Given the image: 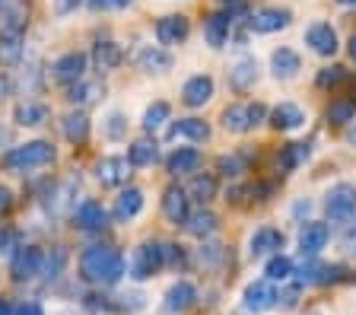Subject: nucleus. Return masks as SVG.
<instances>
[{
    "label": "nucleus",
    "mask_w": 356,
    "mask_h": 315,
    "mask_svg": "<svg viewBox=\"0 0 356 315\" xmlns=\"http://www.w3.org/2000/svg\"><path fill=\"white\" fill-rule=\"evenodd\" d=\"M159 159V150H156V140H134L127 147V163L131 165H153Z\"/></svg>",
    "instance_id": "nucleus-34"
},
{
    "label": "nucleus",
    "mask_w": 356,
    "mask_h": 315,
    "mask_svg": "<svg viewBox=\"0 0 356 315\" xmlns=\"http://www.w3.org/2000/svg\"><path fill=\"white\" fill-rule=\"evenodd\" d=\"M10 207H13V191L0 185V217H3V213H7Z\"/></svg>",
    "instance_id": "nucleus-49"
},
{
    "label": "nucleus",
    "mask_w": 356,
    "mask_h": 315,
    "mask_svg": "<svg viewBox=\"0 0 356 315\" xmlns=\"http://www.w3.org/2000/svg\"><path fill=\"white\" fill-rule=\"evenodd\" d=\"M258 83V60L254 58H238L229 67V86L238 92H248Z\"/></svg>",
    "instance_id": "nucleus-23"
},
{
    "label": "nucleus",
    "mask_w": 356,
    "mask_h": 315,
    "mask_svg": "<svg viewBox=\"0 0 356 315\" xmlns=\"http://www.w3.org/2000/svg\"><path fill=\"white\" fill-rule=\"evenodd\" d=\"M105 134L111 137V140H121V137L127 134V118L121 112H111L108 118H105Z\"/></svg>",
    "instance_id": "nucleus-43"
},
{
    "label": "nucleus",
    "mask_w": 356,
    "mask_h": 315,
    "mask_svg": "<svg viewBox=\"0 0 356 315\" xmlns=\"http://www.w3.org/2000/svg\"><path fill=\"white\" fill-rule=\"evenodd\" d=\"M325 210H327V217L331 220L350 223V217H353V210H356V185H350V181H337V185L325 195Z\"/></svg>",
    "instance_id": "nucleus-5"
},
{
    "label": "nucleus",
    "mask_w": 356,
    "mask_h": 315,
    "mask_svg": "<svg viewBox=\"0 0 356 315\" xmlns=\"http://www.w3.org/2000/svg\"><path fill=\"white\" fill-rule=\"evenodd\" d=\"M191 32V23H188V16L181 13H172V16H163L159 23H156V38H159V45H181Z\"/></svg>",
    "instance_id": "nucleus-9"
},
{
    "label": "nucleus",
    "mask_w": 356,
    "mask_h": 315,
    "mask_svg": "<svg viewBox=\"0 0 356 315\" xmlns=\"http://www.w3.org/2000/svg\"><path fill=\"white\" fill-rule=\"evenodd\" d=\"M134 60H137V67L147 70V74H163V70L172 67V54L159 45H140L137 54H134Z\"/></svg>",
    "instance_id": "nucleus-20"
},
{
    "label": "nucleus",
    "mask_w": 356,
    "mask_h": 315,
    "mask_svg": "<svg viewBox=\"0 0 356 315\" xmlns=\"http://www.w3.org/2000/svg\"><path fill=\"white\" fill-rule=\"evenodd\" d=\"M194 302H197V290H194V284H188V280H178V284H172L169 293H165L163 309L169 315H178V312H188Z\"/></svg>",
    "instance_id": "nucleus-17"
},
{
    "label": "nucleus",
    "mask_w": 356,
    "mask_h": 315,
    "mask_svg": "<svg viewBox=\"0 0 356 315\" xmlns=\"http://www.w3.org/2000/svg\"><path fill=\"white\" fill-rule=\"evenodd\" d=\"M229 26H232V13H213L204 23V38L210 48H222L229 38Z\"/></svg>",
    "instance_id": "nucleus-29"
},
{
    "label": "nucleus",
    "mask_w": 356,
    "mask_h": 315,
    "mask_svg": "<svg viewBox=\"0 0 356 315\" xmlns=\"http://www.w3.org/2000/svg\"><path fill=\"white\" fill-rule=\"evenodd\" d=\"M293 270H296V264L289 261L286 255H270V261H267V268H264V274H267V280L274 284V280H289L293 277Z\"/></svg>",
    "instance_id": "nucleus-37"
},
{
    "label": "nucleus",
    "mask_w": 356,
    "mask_h": 315,
    "mask_svg": "<svg viewBox=\"0 0 356 315\" xmlns=\"http://www.w3.org/2000/svg\"><path fill=\"white\" fill-rule=\"evenodd\" d=\"M267 118V108L261 102H248V105H229L226 112H222V128L232 131V134H245V131H252L254 124Z\"/></svg>",
    "instance_id": "nucleus-4"
},
{
    "label": "nucleus",
    "mask_w": 356,
    "mask_h": 315,
    "mask_svg": "<svg viewBox=\"0 0 356 315\" xmlns=\"http://www.w3.org/2000/svg\"><path fill=\"white\" fill-rule=\"evenodd\" d=\"M124 255L111 245H89L80 255V277L92 286H111L124 277Z\"/></svg>",
    "instance_id": "nucleus-1"
},
{
    "label": "nucleus",
    "mask_w": 356,
    "mask_h": 315,
    "mask_svg": "<svg viewBox=\"0 0 356 315\" xmlns=\"http://www.w3.org/2000/svg\"><path fill=\"white\" fill-rule=\"evenodd\" d=\"M92 10H124L131 7V0H89Z\"/></svg>",
    "instance_id": "nucleus-46"
},
{
    "label": "nucleus",
    "mask_w": 356,
    "mask_h": 315,
    "mask_svg": "<svg viewBox=\"0 0 356 315\" xmlns=\"http://www.w3.org/2000/svg\"><path fill=\"white\" fill-rule=\"evenodd\" d=\"M105 96V83L102 80H80L67 90V102L70 105H92Z\"/></svg>",
    "instance_id": "nucleus-28"
},
{
    "label": "nucleus",
    "mask_w": 356,
    "mask_h": 315,
    "mask_svg": "<svg viewBox=\"0 0 356 315\" xmlns=\"http://www.w3.org/2000/svg\"><path fill=\"white\" fill-rule=\"evenodd\" d=\"M0 315H10V309H7V302H0Z\"/></svg>",
    "instance_id": "nucleus-57"
},
{
    "label": "nucleus",
    "mask_w": 356,
    "mask_h": 315,
    "mask_svg": "<svg viewBox=\"0 0 356 315\" xmlns=\"http://www.w3.org/2000/svg\"><path fill=\"white\" fill-rule=\"evenodd\" d=\"M22 58V38H0V64H16Z\"/></svg>",
    "instance_id": "nucleus-41"
},
{
    "label": "nucleus",
    "mask_w": 356,
    "mask_h": 315,
    "mask_svg": "<svg viewBox=\"0 0 356 315\" xmlns=\"http://www.w3.org/2000/svg\"><path fill=\"white\" fill-rule=\"evenodd\" d=\"M356 118V102H350V99H341V102H331V108H327V121L331 124H347V121Z\"/></svg>",
    "instance_id": "nucleus-40"
},
{
    "label": "nucleus",
    "mask_w": 356,
    "mask_h": 315,
    "mask_svg": "<svg viewBox=\"0 0 356 315\" xmlns=\"http://www.w3.org/2000/svg\"><path fill=\"white\" fill-rule=\"evenodd\" d=\"M64 137L70 143H76V147H83V143L89 140V118L83 112H70L64 118Z\"/></svg>",
    "instance_id": "nucleus-33"
},
{
    "label": "nucleus",
    "mask_w": 356,
    "mask_h": 315,
    "mask_svg": "<svg viewBox=\"0 0 356 315\" xmlns=\"http://www.w3.org/2000/svg\"><path fill=\"white\" fill-rule=\"evenodd\" d=\"M270 67H274V74L280 76V80H289V76L299 74L302 60H299V54L293 51V48H277V51L270 54Z\"/></svg>",
    "instance_id": "nucleus-31"
},
{
    "label": "nucleus",
    "mask_w": 356,
    "mask_h": 315,
    "mask_svg": "<svg viewBox=\"0 0 356 315\" xmlns=\"http://www.w3.org/2000/svg\"><path fill=\"white\" fill-rule=\"evenodd\" d=\"M140 210H143V191L140 188H124L118 195V201H115V207H111V217L118 220V223H127V220H134Z\"/></svg>",
    "instance_id": "nucleus-22"
},
{
    "label": "nucleus",
    "mask_w": 356,
    "mask_h": 315,
    "mask_svg": "<svg viewBox=\"0 0 356 315\" xmlns=\"http://www.w3.org/2000/svg\"><path fill=\"white\" fill-rule=\"evenodd\" d=\"M188 195H191L194 201H200V204L213 201V197H216V179H213V175H194L191 188H188Z\"/></svg>",
    "instance_id": "nucleus-36"
},
{
    "label": "nucleus",
    "mask_w": 356,
    "mask_h": 315,
    "mask_svg": "<svg viewBox=\"0 0 356 315\" xmlns=\"http://www.w3.org/2000/svg\"><path fill=\"white\" fill-rule=\"evenodd\" d=\"M83 70H86V54L83 51H67L51 64V80L54 83H80Z\"/></svg>",
    "instance_id": "nucleus-8"
},
{
    "label": "nucleus",
    "mask_w": 356,
    "mask_h": 315,
    "mask_svg": "<svg viewBox=\"0 0 356 315\" xmlns=\"http://www.w3.org/2000/svg\"><path fill=\"white\" fill-rule=\"evenodd\" d=\"M0 140H10V131H3V128H0Z\"/></svg>",
    "instance_id": "nucleus-56"
},
{
    "label": "nucleus",
    "mask_w": 356,
    "mask_h": 315,
    "mask_svg": "<svg viewBox=\"0 0 356 315\" xmlns=\"http://www.w3.org/2000/svg\"><path fill=\"white\" fill-rule=\"evenodd\" d=\"M277 296L280 293L274 290V284L270 280H254V284H248L245 286V293H242V306H245V312H267V309H274L277 306Z\"/></svg>",
    "instance_id": "nucleus-6"
},
{
    "label": "nucleus",
    "mask_w": 356,
    "mask_h": 315,
    "mask_svg": "<svg viewBox=\"0 0 356 315\" xmlns=\"http://www.w3.org/2000/svg\"><path fill=\"white\" fill-rule=\"evenodd\" d=\"M270 124H274L277 131H296L305 124V112L296 102H280L274 112H270Z\"/></svg>",
    "instance_id": "nucleus-25"
},
{
    "label": "nucleus",
    "mask_w": 356,
    "mask_h": 315,
    "mask_svg": "<svg viewBox=\"0 0 356 315\" xmlns=\"http://www.w3.org/2000/svg\"><path fill=\"white\" fill-rule=\"evenodd\" d=\"M343 76H347V70H343V67H325L318 74V86H337Z\"/></svg>",
    "instance_id": "nucleus-45"
},
{
    "label": "nucleus",
    "mask_w": 356,
    "mask_h": 315,
    "mask_svg": "<svg viewBox=\"0 0 356 315\" xmlns=\"http://www.w3.org/2000/svg\"><path fill=\"white\" fill-rule=\"evenodd\" d=\"M283 233L280 229H274V226H261L258 233L252 236V242H248V255L252 258H267V255H280L283 248Z\"/></svg>",
    "instance_id": "nucleus-12"
},
{
    "label": "nucleus",
    "mask_w": 356,
    "mask_h": 315,
    "mask_svg": "<svg viewBox=\"0 0 356 315\" xmlns=\"http://www.w3.org/2000/svg\"><path fill=\"white\" fill-rule=\"evenodd\" d=\"M350 58H353V60H356V35H353V38H350Z\"/></svg>",
    "instance_id": "nucleus-53"
},
{
    "label": "nucleus",
    "mask_w": 356,
    "mask_h": 315,
    "mask_svg": "<svg viewBox=\"0 0 356 315\" xmlns=\"http://www.w3.org/2000/svg\"><path fill=\"white\" fill-rule=\"evenodd\" d=\"M289 26V10H277V7H267L258 10V13L248 19V29L258 32V35H270V32H280Z\"/></svg>",
    "instance_id": "nucleus-15"
},
{
    "label": "nucleus",
    "mask_w": 356,
    "mask_h": 315,
    "mask_svg": "<svg viewBox=\"0 0 356 315\" xmlns=\"http://www.w3.org/2000/svg\"><path fill=\"white\" fill-rule=\"evenodd\" d=\"M188 201H191V197H188L185 188H178V185L165 188V195H163V213H165V220H169V223H175V226L185 223L188 213H191V210H188Z\"/></svg>",
    "instance_id": "nucleus-19"
},
{
    "label": "nucleus",
    "mask_w": 356,
    "mask_h": 315,
    "mask_svg": "<svg viewBox=\"0 0 356 315\" xmlns=\"http://www.w3.org/2000/svg\"><path fill=\"white\" fill-rule=\"evenodd\" d=\"M213 99V76L207 74H194L191 80L181 86V102L191 105V108H200Z\"/></svg>",
    "instance_id": "nucleus-14"
},
{
    "label": "nucleus",
    "mask_w": 356,
    "mask_h": 315,
    "mask_svg": "<svg viewBox=\"0 0 356 315\" xmlns=\"http://www.w3.org/2000/svg\"><path fill=\"white\" fill-rule=\"evenodd\" d=\"M7 239H10V233H7V229H3V226H0V252L7 248Z\"/></svg>",
    "instance_id": "nucleus-51"
},
{
    "label": "nucleus",
    "mask_w": 356,
    "mask_h": 315,
    "mask_svg": "<svg viewBox=\"0 0 356 315\" xmlns=\"http://www.w3.org/2000/svg\"><path fill=\"white\" fill-rule=\"evenodd\" d=\"M64 261H67V252H64V248H54V255H44L42 274H44V277H58L60 270H64Z\"/></svg>",
    "instance_id": "nucleus-44"
},
{
    "label": "nucleus",
    "mask_w": 356,
    "mask_h": 315,
    "mask_svg": "<svg viewBox=\"0 0 356 315\" xmlns=\"http://www.w3.org/2000/svg\"><path fill=\"white\" fill-rule=\"evenodd\" d=\"M29 26V10L22 3H7L0 10V38H22Z\"/></svg>",
    "instance_id": "nucleus-11"
},
{
    "label": "nucleus",
    "mask_w": 356,
    "mask_h": 315,
    "mask_svg": "<svg viewBox=\"0 0 356 315\" xmlns=\"http://www.w3.org/2000/svg\"><path fill=\"white\" fill-rule=\"evenodd\" d=\"M341 7H356V0H337Z\"/></svg>",
    "instance_id": "nucleus-55"
},
{
    "label": "nucleus",
    "mask_w": 356,
    "mask_h": 315,
    "mask_svg": "<svg viewBox=\"0 0 356 315\" xmlns=\"http://www.w3.org/2000/svg\"><path fill=\"white\" fill-rule=\"evenodd\" d=\"M169 115H172L169 102H153L147 112H143V128H147V131H159L165 121H169Z\"/></svg>",
    "instance_id": "nucleus-39"
},
{
    "label": "nucleus",
    "mask_w": 356,
    "mask_h": 315,
    "mask_svg": "<svg viewBox=\"0 0 356 315\" xmlns=\"http://www.w3.org/2000/svg\"><path fill=\"white\" fill-rule=\"evenodd\" d=\"M127 175H131V163H127L124 156H102V159L96 163V179L102 181L105 188L124 185Z\"/></svg>",
    "instance_id": "nucleus-10"
},
{
    "label": "nucleus",
    "mask_w": 356,
    "mask_h": 315,
    "mask_svg": "<svg viewBox=\"0 0 356 315\" xmlns=\"http://www.w3.org/2000/svg\"><path fill=\"white\" fill-rule=\"evenodd\" d=\"M327 239H331V229H327L325 223H305L302 229H299V248H302V255L315 258L321 252V248L327 245Z\"/></svg>",
    "instance_id": "nucleus-21"
},
{
    "label": "nucleus",
    "mask_w": 356,
    "mask_h": 315,
    "mask_svg": "<svg viewBox=\"0 0 356 315\" xmlns=\"http://www.w3.org/2000/svg\"><path fill=\"white\" fill-rule=\"evenodd\" d=\"M10 315H44V309L38 306V302H19Z\"/></svg>",
    "instance_id": "nucleus-48"
},
{
    "label": "nucleus",
    "mask_w": 356,
    "mask_h": 315,
    "mask_svg": "<svg viewBox=\"0 0 356 315\" xmlns=\"http://www.w3.org/2000/svg\"><path fill=\"white\" fill-rule=\"evenodd\" d=\"M197 261L204 264V268H220V264L226 261V245H220V242H204V245L197 248Z\"/></svg>",
    "instance_id": "nucleus-38"
},
{
    "label": "nucleus",
    "mask_w": 356,
    "mask_h": 315,
    "mask_svg": "<svg viewBox=\"0 0 356 315\" xmlns=\"http://www.w3.org/2000/svg\"><path fill=\"white\" fill-rule=\"evenodd\" d=\"M13 121L22 124V128H38L44 121H51V108L44 102H19L13 112Z\"/></svg>",
    "instance_id": "nucleus-27"
},
{
    "label": "nucleus",
    "mask_w": 356,
    "mask_h": 315,
    "mask_svg": "<svg viewBox=\"0 0 356 315\" xmlns=\"http://www.w3.org/2000/svg\"><path fill=\"white\" fill-rule=\"evenodd\" d=\"M185 226H188V233H191V236L204 239V236H210V233L216 229V226H220V220H216L213 210H204V207H200L197 213H188Z\"/></svg>",
    "instance_id": "nucleus-32"
},
{
    "label": "nucleus",
    "mask_w": 356,
    "mask_h": 315,
    "mask_svg": "<svg viewBox=\"0 0 356 315\" xmlns=\"http://www.w3.org/2000/svg\"><path fill=\"white\" fill-rule=\"evenodd\" d=\"M309 153H312L309 143H286V147L277 153V165H280L283 172H293L302 159H309Z\"/></svg>",
    "instance_id": "nucleus-35"
},
{
    "label": "nucleus",
    "mask_w": 356,
    "mask_h": 315,
    "mask_svg": "<svg viewBox=\"0 0 356 315\" xmlns=\"http://www.w3.org/2000/svg\"><path fill=\"white\" fill-rule=\"evenodd\" d=\"M80 3H83V0H54V13H58V16H67V13H74Z\"/></svg>",
    "instance_id": "nucleus-47"
},
{
    "label": "nucleus",
    "mask_w": 356,
    "mask_h": 315,
    "mask_svg": "<svg viewBox=\"0 0 356 315\" xmlns=\"http://www.w3.org/2000/svg\"><path fill=\"white\" fill-rule=\"evenodd\" d=\"M165 268V255H163V242H143V245L134 248L131 264H127V274L134 280H149L156 270Z\"/></svg>",
    "instance_id": "nucleus-3"
},
{
    "label": "nucleus",
    "mask_w": 356,
    "mask_h": 315,
    "mask_svg": "<svg viewBox=\"0 0 356 315\" xmlns=\"http://www.w3.org/2000/svg\"><path fill=\"white\" fill-rule=\"evenodd\" d=\"M44 268V252L35 245H22L19 252L13 255V261H10V270H13L16 280H32L38 277Z\"/></svg>",
    "instance_id": "nucleus-7"
},
{
    "label": "nucleus",
    "mask_w": 356,
    "mask_h": 315,
    "mask_svg": "<svg viewBox=\"0 0 356 315\" xmlns=\"http://www.w3.org/2000/svg\"><path fill=\"white\" fill-rule=\"evenodd\" d=\"M305 45L321 58H331V54H337V32L327 23H312L305 29Z\"/></svg>",
    "instance_id": "nucleus-13"
},
{
    "label": "nucleus",
    "mask_w": 356,
    "mask_h": 315,
    "mask_svg": "<svg viewBox=\"0 0 356 315\" xmlns=\"http://www.w3.org/2000/svg\"><path fill=\"white\" fill-rule=\"evenodd\" d=\"M54 315H83V312H76V309H60V312H54Z\"/></svg>",
    "instance_id": "nucleus-54"
},
{
    "label": "nucleus",
    "mask_w": 356,
    "mask_h": 315,
    "mask_svg": "<svg viewBox=\"0 0 356 315\" xmlns=\"http://www.w3.org/2000/svg\"><path fill=\"white\" fill-rule=\"evenodd\" d=\"M216 169H220L222 175H242L245 172V156H238V153L220 156V159H216Z\"/></svg>",
    "instance_id": "nucleus-42"
},
{
    "label": "nucleus",
    "mask_w": 356,
    "mask_h": 315,
    "mask_svg": "<svg viewBox=\"0 0 356 315\" xmlns=\"http://www.w3.org/2000/svg\"><path fill=\"white\" fill-rule=\"evenodd\" d=\"M350 143H356V131H353V134H350Z\"/></svg>",
    "instance_id": "nucleus-58"
},
{
    "label": "nucleus",
    "mask_w": 356,
    "mask_h": 315,
    "mask_svg": "<svg viewBox=\"0 0 356 315\" xmlns=\"http://www.w3.org/2000/svg\"><path fill=\"white\" fill-rule=\"evenodd\" d=\"M341 248L347 252V255H356V229H350L347 236L341 239Z\"/></svg>",
    "instance_id": "nucleus-50"
},
{
    "label": "nucleus",
    "mask_w": 356,
    "mask_h": 315,
    "mask_svg": "<svg viewBox=\"0 0 356 315\" xmlns=\"http://www.w3.org/2000/svg\"><path fill=\"white\" fill-rule=\"evenodd\" d=\"M124 60V51H121L118 42H111V38H105V42H96L92 45V64H96V70H115Z\"/></svg>",
    "instance_id": "nucleus-26"
},
{
    "label": "nucleus",
    "mask_w": 356,
    "mask_h": 315,
    "mask_svg": "<svg viewBox=\"0 0 356 315\" xmlns=\"http://www.w3.org/2000/svg\"><path fill=\"white\" fill-rule=\"evenodd\" d=\"M341 274H343L341 264L315 261V258L302 261V268H299V280L302 284H334V280H341Z\"/></svg>",
    "instance_id": "nucleus-16"
},
{
    "label": "nucleus",
    "mask_w": 356,
    "mask_h": 315,
    "mask_svg": "<svg viewBox=\"0 0 356 315\" xmlns=\"http://www.w3.org/2000/svg\"><path fill=\"white\" fill-rule=\"evenodd\" d=\"M178 137L194 140V143H204V140H210V124L207 121H200V118H178L169 128V140H178Z\"/></svg>",
    "instance_id": "nucleus-24"
},
{
    "label": "nucleus",
    "mask_w": 356,
    "mask_h": 315,
    "mask_svg": "<svg viewBox=\"0 0 356 315\" xmlns=\"http://www.w3.org/2000/svg\"><path fill=\"white\" fill-rule=\"evenodd\" d=\"M7 92H10V83H7V80H3V76H0V99L7 96Z\"/></svg>",
    "instance_id": "nucleus-52"
},
{
    "label": "nucleus",
    "mask_w": 356,
    "mask_h": 315,
    "mask_svg": "<svg viewBox=\"0 0 356 315\" xmlns=\"http://www.w3.org/2000/svg\"><path fill=\"white\" fill-rule=\"evenodd\" d=\"M54 143L48 140H29L22 147H13L10 153H3V169L10 172H29V169H42V165H51L54 163Z\"/></svg>",
    "instance_id": "nucleus-2"
},
{
    "label": "nucleus",
    "mask_w": 356,
    "mask_h": 315,
    "mask_svg": "<svg viewBox=\"0 0 356 315\" xmlns=\"http://www.w3.org/2000/svg\"><path fill=\"white\" fill-rule=\"evenodd\" d=\"M74 220L80 229H86V233H99V229L108 226V210H105L99 201H83L80 207H76Z\"/></svg>",
    "instance_id": "nucleus-18"
},
{
    "label": "nucleus",
    "mask_w": 356,
    "mask_h": 315,
    "mask_svg": "<svg viewBox=\"0 0 356 315\" xmlns=\"http://www.w3.org/2000/svg\"><path fill=\"white\" fill-rule=\"evenodd\" d=\"M197 165H200V153L194 150V147H178V150L165 159V169H169L172 175H191V172H197Z\"/></svg>",
    "instance_id": "nucleus-30"
}]
</instances>
